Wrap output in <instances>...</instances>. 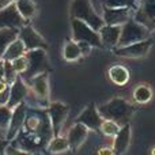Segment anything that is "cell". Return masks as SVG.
<instances>
[{
  "instance_id": "cell-7",
  "label": "cell",
  "mask_w": 155,
  "mask_h": 155,
  "mask_svg": "<svg viewBox=\"0 0 155 155\" xmlns=\"http://www.w3.org/2000/svg\"><path fill=\"white\" fill-rule=\"evenodd\" d=\"M71 29H72V41L88 42L93 48H102L99 33L91 29L87 23L78 19H71Z\"/></svg>"
},
{
  "instance_id": "cell-34",
  "label": "cell",
  "mask_w": 155,
  "mask_h": 155,
  "mask_svg": "<svg viewBox=\"0 0 155 155\" xmlns=\"http://www.w3.org/2000/svg\"><path fill=\"white\" fill-rule=\"evenodd\" d=\"M8 99H10V87L0 93V106H7Z\"/></svg>"
},
{
  "instance_id": "cell-24",
  "label": "cell",
  "mask_w": 155,
  "mask_h": 155,
  "mask_svg": "<svg viewBox=\"0 0 155 155\" xmlns=\"http://www.w3.org/2000/svg\"><path fill=\"white\" fill-rule=\"evenodd\" d=\"M45 150L49 154H61L70 150V144L65 136H53L49 140Z\"/></svg>"
},
{
  "instance_id": "cell-25",
  "label": "cell",
  "mask_w": 155,
  "mask_h": 155,
  "mask_svg": "<svg viewBox=\"0 0 155 155\" xmlns=\"http://www.w3.org/2000/svg\"><path fill=\"white\" fill-rule=\"evenodd\" d=\"M15 7L18 10V12L21 14V16L26 22H29L35 15V11H37L35 3L33 0H16Z\"/></svg>"
},
{
  "instance_id": "cell-6",
  "label": "cell",
  "mask_w": 155,
  "mask_h": 155,
  "mask_svg": "<svg viewBox=\"0 0 155 155\" xmlns=\"http://www.w3.org/2000/svg\"><path fill=\"white\" fill-rule=\"evenodd\" d=\"M25 56H26V59H27V71L23 75H21L23 78L25 82L30 80L33 76L38 75V74L49 72V71H51V65H49L46 51H44V49L27 51Z\"/></svg>"
},
{
  "instance_id": "cell-9",
  "label": "cell",
  "mask_w": 155,
  "mask_h": 155,
  "mask_svg": "<svg viewBox=\"0 0 155 155\" xmlns=\"http://www.w3.org/2000/svg\"><path fill=\"white\" fill-rule=\"evenodd\" d=\"M18 38L23 42L26 51H34V49H44V51H46L48 49V44H46L45 38L30 25H25L23 27L19 29Z\"/></svg>"
},
{
  "instance_id": "cell-26",
  "label": "cell",
  "mask_w": 155,
  "mask_h": 155,
  "mask_svg": "<svg viewBox=\"0 0 155 155\" xmlns=\"http://www.w3.org/2000/svg\"><path fill=\"white\" fill-rule=\"evenodd\" d=\"M80 57H83V56L80 53V49L75 41H72V40L65 41L64 46H63V59L65 61L72 63V61H78Z\"/></svg>"
},
{
  "instance_id": "cell-20",
  "label": "cell",
  "mask_w": 155,
  "mask_h": 155,
  "mask_svg": "<svg viewBox=\"0 0 155 155\" xmlns=\"http://www.w3.org/2000/svg\"><path fill=\"white\" fill-rule=\"evenodd\" d=\"M107 76H109L110 82L114 83L116 86H125L129 82V71L123 64H116L107 70Z\"/></svg>"
},
{
  "instance_id": "cell-19",
  "label": "cell",
  "mask_w": 155,
  "mask_h": 155,
  "mask_svg": "<svg viewBox=\"0 0 155 155\" xmlns=\"http://www.w3.org/2000/svg\"><path fill=\"white\" fill-rule=\"evenodd\" d=\"M131 135H132V129H131V124L121 127L118 134L114 136V142H113V150H114L116 155H123L127 153L131 143Z\"/></svg>"
},
{
  "instance_id": "cell-1",
  "label": "cell",
  "mask_w": 155,
  "mask_h": 155,
  "mask_svg": "<svg viewBox=\"0 0 155 155\" xmlns=\"http://www.w3.org/2000/svg\"><path fill=\"white\" fill-rule=\"evenodd\" d=\"M54 136L46 109L29 106L23 128L12 140L11 146L34 155L45 150L49 140Z\"/></svg>"
},
{
  "instance_id": "cell-22",
  "label": "cell",
  "mask_w": 155,
  "mask_h": 155,
  "mask_svg": "<svg viewBox=\"0 0 155 155\" xmlns=\"http://www.w3.org/2000/svg\"><path fill=\"white\" fill-rule=\"evenodd\" d=\"M19 29H0V59L7 48L18 38Z\"/></svg>"
},
{
  "instance_id": "cell-38",
  "label": "cell",
  "mask_w": 155,
  "mask_h": 155,
  "mask_svg": "<svg viewBox=\"0 0 155 155\" xmlns=\"http://www.w3.org/2000/svg\"><path fill=\"white\" fill-rule=\"evenodd\" d=\"M7 87H10V84H8L4 79H0V93H2V91H4Z\"/></svg>"
},
{
  "instance_id": "cell-32",
  "label": "cell",
  "mask_w": 155,
  "mask_h": 155,
  "mask_svg": "<svg viewBox=\"0 0 155 155\" xmlns=\"http://www.w3.org/2000/svg\"><path fill=\"white\" fill-rule=\"evenodd\" d=\"M5 155H33L30 153H26V151L21 150L18 147H14V146H8L7 151H5Z\"/></svg>"
},
{
  "instance_id": "cell-41",
  "label": "cell",
  "mask_w": 155,
  "mask_h": 155,
  "mask_svg": "<svg viewBox=\"0 0 155 155\" xmlns=\"http://www.w3.org/2000/svg\"><path fill=\"white\" fill-rule=\"evenodd\" d=\"M0 137H3V134H2V132H0Z\"/></svg>"
},
{
  "instance_id": "cell-30",
  "label": "cell",
  "mask_w": 155,
  "mask_h": 155,
  "mask_svg": "<svg viewBox=\"0 0 155 155\" xmlns=\"http://www.w3.org/2000/svg\"><path fill=\"white\" fill-rule=\"evenodd\" d=\"M3 61H4V80L11 86L16 80V78H18L19 75H18V72L14 70L12 63L5 61V60H3Z\"/></svg>"
},
{
  "instance_id": "cell-12",
  "label": "cell",
  "mask_w": 155,
  "mask_h": 155,
  "mask_svg": "<svg viewBox=\"0 0 155 155\" xmlns=\"http://www.w3.org/2000/svg\"><path fill=\"white\" fill-rule=\"evenodd\" d=\"M46 112H48V116H49V120H51L52 128H53L54 136H59L60 129H61L64 121L67 120L70 107H68L65 104H63V102L56 101V102H51V104H49V106L46 107Z\"/></svg>"
},
{
  "instance_id": "cell-17",
  "label": "cell",
  "mask_w": 155,
  "mask_h": 155,
  "mask_svg": "<svg viewBox=\"0 0 155 155\" xmlns=\"http://www.w3.org/2000/svg\"><path fill=\"white\" fill-rule=\"evenodd\" d=\"M88 128H86L83 124L75 123L70 129H68L67 134V140L68 144H70V150L76 151L83 143L86 142V139L88 137Z\"/></svg>"
},
{
  "instance_id": "cell-36",
  "label": "cell",
  "mask_w": 155,
  "mask_h": 155,
  "mask_svg": "<svg viewBox=\"0 0 155 155\" xmlns=\"http://www.w3.org/2000/svg\"><path fill=\"white\" fill-rule=\"evenodd\" d=\"M98 155H116L113 147H109V146H104L98 150Z\"/></svg>"
},
{
  "instance_id": "cell-29",
  "label": "cell",
  "mask_w": 155,
  "mask_h": 155,
  "mask_svg": "<svg viewBox=\"0 0 155 155\" xmlns=\"http://www.w3.org/2000/svg\"><path fill=\"white\" fill-rule=\"evenodd\" d=\"M11 116H12V109L8 106H0V132L5 135L11 121Z\"/></svg>"
},
{
  "instance_id": "cell-27",
  "label": "cell",
  "mask_w": 155,
  "mask_h": 155,
  "mask_svg": "<svg viewBox=\"0 0 155 155\" xmlns=\"http://www.w3.org/2000/svg\"><path fill=\"white\" fill-rule=\"evenodd\" d=\"M102 7L106 8H132L136 10L139 0H101Z\"/></svg>"
},
{
  "instance_id": "cell-13",
  "label": "cell",
  "mask_w": 155,
  "mask_h": 155,
  "mask_svg": "<svg viewBox=\"0 0 155 155\" xmlns=\"http://www.w3.org/2000/svg\"><path fill=\"white\" fill-rule=\"evenodd\" d=\"M102 19L109 26H123L134 18L135 10L132 8H106L102 7Z\"/></svg>"
},
{
  "instance_id": "cell-14",
  "label": "cell",
  "mask_w": 155,
  "mask_h": 155,
  "mask_svg": "<svg viewBox=\"0 0 155 155\" xmlns=\"http://www.w3.org/2000/svg\"><path fill=\"white\" fill-rule=\"evenodd\" d=\"M102 121H104V118H102L101 114L98 113L97 105L91 102L90 105H87V106L80 112V114L76 117L75 123L83 124L86 128H88V131H99Z\"/></svg>"
},
{
  "instance_id": "cell-11",
  "label": "cell",
  "mask_w": 155,
  "mask_h": 155,
  "mask_svg": "<svg viewBox=\"0 0 155 155\" xmlns=\"http://www.w3.org/2000/svg\"><path fill=\"white\" fill-rule=\"evenodd\" d=\"M27 109H29V105L27 102H22L18 106H15L12 109V116H11V121L10 125H8V129L5 132V139L8 142H12L15 139V136L19 134L22 128H23V123L25 118H26L27 114Z\"/></svg>"
},
{
  "instance_id": "cell-16",
  "label": "cell",
  "mask_w": 155,
  "mask_h": 155,
  "mask_svg": "<svg viewBox=\"0 0 155 155\" xmlns=\"http://www.w3.org/2000/svg\"><path fill=\"white\" fill-rule=\"evenodd\" d=\"M30 93V88L27 83L23 80V78L19 75L16 80L10 86V99H8L7 106L10 109H14L22 102H26V98Z\"/></svg>"
},
{
  "instance_id": "cell-3",
  "label": "cell",
  "mask_w": 155,
  "mask_h": 155,
  "mask_svg": "<svg viewBox=\"0 0 155 155\" xmlns=\"http://www.w3.org/2000/svg\"><path fill=\"white\" fill-rule=\"evenodd\" d=\"M70 16L71 19H78L87 23L95 31H99L105 25L102 15L97 14L90 0H72L70 4Z\"/></svg>"
},
{
  "instance_id": "cell-28",
  "label": "cell",
  "mask_w": 155,
  "mask_h": 155,
  "mask_svg": "<svg viewBox=\"0 0 155 155\" xmlns=\"http://www.w3.org/2000/svg\"><path fill=\"white\" fill-rule=\"evenodd\" d=\"M120 128H121V127L118 125L117 123H114V121L104 120V121H102V124H101V128H99V131H101V134L104 135V136L114 137L116 135L118 134Z\"/></svg>"
},
{
  "instance_id": "cell-8",
  "label": "cell",
  "mask_w": 155,
  "mask_h": 155,
  "mask_svg": "<svg viewBox=\"0 0 155 155\" xmlns=\"http://www.w3.org/2000/svg\"><path fill=\"white\" fill-rule=\"evenodd\" d=\"M134 19L150 31H155V0H139Z\"/></svg>"
},
{
  "instance_id": "cell-5",
  "label": "cell",
  "mask_w": 155,
  "mask_h": 155,
  "mask_svg": "<svg viewBox=\"0 0 155 155\" xmlns=\"http://www.w3.org/2000/svg\"><path fill=\"white\" fill-rule=\"evenodd\" d=\"M148 38H151L150 30L132 18L121 26V35H120V41H118L117 48L131 45V44H135V42H140V41L148 40Z\"/></svg>"
},
{
  "instance_id": "cell-2",
  "label": "cell",
  "mask_w": 155,
  "mask_h": 155,
  "mask_svg": "<svg viewBox=\"0 0 155 155\" xmlns=\"http://www.w3.org/2000/svg\"><path fill=\"white\" fill-rule=\"evenodd\" d=\"M135 112H136V109L134 105L129 104L124 98H118V97L112 98L110 101L98 106V113L104 120L114 121L120 127L131 124Z\"/></svg>"
},
{
  "instance_id": "cell-35",
  "label": "cell",
  "mask_w": 155,
  "mask_h": 155,
  "mask_svg": "<svg viewBox=\"0 0 155 155\" xmlns=\"http://www.w3.org/2000/svg\"><path fill=\"white\" fill-rule=\"evenodd\" d=\"M8 146H10V142L5 137H0V155H5Z\"/></svg>"
},
{
  "instance_id": "cell-10",
  "label": "cell",
  "mask_w": 155,
  "mask_h": 155,
  "mask_svg": "<svg viewBox=\"0 0 155 155\" xmlns=\"http://www.w3.org/2000/svg\"><path fill=\"white\" fill-rule=\"evenodd\" d=\"M151 46H153V40L148 38V40L131 44V45L114 48L113 49V53L118 57H124V59H140V57L147 56Z\"/></svg>"
},
{
  "instance_id": "cell-18",
  "label": "cell",
  "mask_w": 155,
  "mask_h": 155,
  "mask_svg": "<svg viewBox=\"0 0 155 155\" xmlns=\"http://www.w3.org/2000/svg\"><path fill=\"white\" fill-rule=\"evenodd\" d=\"M98 33H99L102 46H105L107 49H112V51L114 48H117L118 41H120V35H121V26L104 25Z\"/></svg>"
},
{
  "instance_id": "cell-39",
  "label": "cell",
  "mask_w": 155,
  "mask_h": 155,
  "mask_svg": "<svg viewBox=\"0 0 155 155\" xmlns=\"http://www.w3.org/2000/svg\"><path fill=\"white\" fill-rule=\"evenodd\" d=\"M0 79H4V61L0 59Z\"/></svg>"
},
{
  "instance_id": "cell-33",
  "label": "cell",
  "mask_w": 155,
  "mask_h": 155,
  "mask_svg": "<svg viewBox=\"0 0 155 155\" xmlns=\"http://www.w3.org/2000/svg\"><path fill=\"white\" fill-rule=\"evenodd\" d=\"M76 44H78V46H79V49H80L82 56H88V54L91 53L93 46H91L88 42H76Z\"/></svg>"
},
{
  "instance_id": "cell-23",
  "label": "cell",
  "mask_w": 155,
  "mask_h": 155,
  "mask_svg": "<svg viewBox=\"0 0 155 155\" xmlns=\"http://www.w3.org/2000/svg\"><path fill=\"white\" fill-rule=\"evenodd\" d=\"M132 97H134V101L136 104H140V105L148 104L153 99V88L148 84H146V83H140V84H137L135 87Z\"/></svg>"
},
{
  "instance_id": "cell-21",
  "label": "cell",
  "mask_w": 155,
  "mask_h": 155,
  "mask_svg": "<svg viewBox=\"0 0 155 155\" xmlns=\"http://www.w3.org/2000/svg\"><path fill=\"white\" fill-rule=\"evenodd\" d=\"M26 52L27 51H26V48H25L23 42H22L19 38H16V40L7 48V51L4 52L2 60H5V61H14V60L18 59V57L25 56Z\"/></svg>"
},
{
  "instance_id": "cell-31",
  "label": "cell",
  "mask_w": 155,
  "mask_h": 155,
  "mask_svg": "<svg viewBox=\"0 0 155 155\" xmlns=\"http://www.w3.org/2000/svg\"><path fill=\"white\" fill-rule=\"evenodd\" d=\"M11 63H12L14 70L18 72V75H23V74L27 71V59H26V56L18 57V59H15Z\"/></svg>"
},
{
  "instance_id": "cell-37",
  "label": "cell",
  "mask_w": 155,
  "mask_h": 155,
  "mask_svg": "<svg viewBox=\"0 0 155 155\" xmlns=\"http://www.w3.org/2000/svg\"><path fill=\"white\" fill-rule=\"evenodd\" d=\"M16 0H0V10H3V8H7L8 5L14 4Z\"/></svg>"
},
{
  "instance_id": "cell-15",
  "label": "cell",
  "mask_w": 155,
  "mask_h": 155,
  "mask_svg": "<svg viewBox=\"0 0 155 155\" xmlns=\"http://www.w3.org/2000/svg\"><path fill=\"white\" fill-rule=\"evenodd\" d=\"M26 23L15 7V3L0 10V29H21Z\"/></svg>"
},
{
  "instance_id": "cell-40",
  "label": "cell",
  "mask_w": 155,
  "mask_h": 155,
  "mask_svg": "<svg viewBox=\"0 0 155 155\" xmlns=\"http://www.w3.org/2000/svg\"><path fill=\"white\" fill-rule=\"evenodd\" d=\"M150 155H155V147L151 150V153H150Z\"/></svg>"
},
{
  "instance_id": "cell-4",
  "label": "cell",
  "mask_w": 155,
  "mask_h": 155,
  "mask_svg": "<svg viewBox=\"0 0 155 155\" xmlns=\"http://www.w3.org/2000/svg\"><path fill=\"white\" fill-rule=\"evenodd\" d=\"M27 86L30 88V95L34 97L35 105L31 107H40L46 109L51 104L49 101V72H42L33 76L30 80H27Z\"/></svg>"
}]
</instances>
